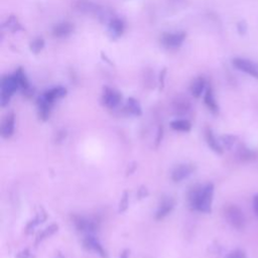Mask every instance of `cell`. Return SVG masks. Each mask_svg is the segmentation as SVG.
<instances>
[{
  "label": "cell",
  "instance_id": "d6986e66",
  "mask_svg": "<svg viewBox=\"0 0 258 258\" xmlns=\"http://www.w3.org/2000/svg\"><path fill=\"white\" fill-rule=\"evenodd\" d=\"M67 94H68L67 88H64L62 86H56V87H54V88L46 91L42 95L46 99H48L50 102H52L54 104L56 100L66 97Z\"/></svg>",
  "mask_w": 258,
  "mask_h": 258
},
{
  "label": "cell",
  "instance_id": "8992f818",
  "mask_svg": "<svg viewBox=\"0 0 258 258\" xmlns=\"http://www.w3.org/2000/svg\"><path fill=\"white\" fill-rule=\"evenodd\" d=\"M233 67L243 73L258 79V64L243 58H235L232 60Z\"/></svg>",
  "mask_w": 258,
  "mask_h": 258
},
{
  "label": "cell",
  "instance_id": "e0dca14e",
  "mask_svg": "<svg viewBox=\"0 0 258 258\" xmlns=\"http://www.w3.org/2000/svg\"><path fill=\"white\" fill-rule=\"evenodd\" d=\"M207 86H208L207 81L204 77L200 76V77H197L196 79H194L190 86V91L192 96L194 98H200L202 94L206 91Z\"/></svg>",
  "mask_w": 258,
  "mask_h": 258
},
{
  "label": "cell",
  "instance_id": "83f0119b",
  "mask_svg": "<svg viewBox=\"0 0 258 258\" xmlns=\"http://www.w3.org/2000/svg\"><path fill=\"white\" fill-rule=\"evenodd\" d=\"M237 142V138L234 136H230V134H226L220 138V144L222 146L223 148L226 150H232L233 146H235Z\"/></svg>",
  "mask_w": 258,
  "mask_h": 258
},
{
  "label": "cell",
  "instance_id": "8fae6325",
  "mask_svg": "<svg viewBox=\"0 0 258 258\" xmlns=\"http://www.w3.org/2000/svg\"><path fill=\"white\" fill-rule=\"evenodd\" d=\"M14 76L16 77V79L18 85H20V89H22V94H24L26 97H28V98L32 97V96L34 95V89L32 88V86L30 85L28 79V77H26V75L24 69H22V67H18V68L14 71Z\"/></svg>",
  "mask_w": 258,
  "mask_h": 258
},
{
  "label": "cell",
  "instance_id": "ac0fdd59",
  "mask_svg": "<svg viewBox=\"0 0 258 258\" xmlns=\"http://www.w3.org/2000/svg\"><path fill=\"white\" fill-rule=\"evenodd\" d=\"M190 102L182 96H178L172 101V109L176 115L184 116L190 112Z\"/></svg>",
  "mask_w": 258,
  "mask_h": 258
},
{
  "label": "cell",
  "instance_id": "3957f363",
  "mask_svg": "<svg viewBox=\"0 0 258 258\" xmlns=\"http://www.w3.org/2000/svg\"><path fill=\"white\" fill-rule=\"evenodd\" d=\"M20 89V85L14 75H6L2 79L0 85V104L6 107L10 102L14 94Z\"/></svg>",
  "mask_w": 258,
  "mask_h": 258
},
{
  "label": "cell",
  "instance_id": "277c9868",
  "mask_svg": "<svg viewBox=\"0 0 258 258\" xmlns=\"http://www.w3.org/2000/svg\"><path fill=\"white\" fill-rule=\"evenodd\" d=\"M225 217L229 224H231L235 229L242 230L245 228L246 219L242 210L235 205H228L225 208Z\"/></svg>",
  "mask_w": 258,
  "mask_h": 258
},
{
  "label": "cell",
  "instance_id": "ffe728a7",
  "mask_svg": "<svg viewBox=\"0 0 258 258\" xmlns=\"http://www.w3.org/2000/svg\"><path fill=\"white\" fill-rule=\"evenodd\" d=\"M2 28H4V30H6L12 34H16V32L24 30V28L22 26L20 20L14 14H12L6 18V20H4V22L2 24Z\"/></svg>",
  "mask_w": 258,
  "mask_h": 258
},
{
  "label": "cell",
  "instance_id": "603a6c76",
  "mask_svg": "<svg viewBox=\"0 0 258 258\" xmlns=\"http://www.w3.org/2000/svg\"><path fill=\"white\" fill-rule=\"evenodd\" d=\"M125 109L134 116H142V109L140 106V103L138 102V100H136L134 97H129L126 101V105H125Z\"/></svg>",
  "mask_w": 258,
  "mask_h": 258
},
{
  "label": "cell",
  "instance_id": "30bf717a",
  "mask_svg": "<svg viewBox=\"0 0 258 258\" xmlns=\"http://www.w3.org/2000/svg\"><path fill=\"white\" fill-rule=\"evenodd\" d=\"M75 32V26L69 22H58L54 26L52 34L54 38H66Z\"/></svg>",
  "mask_w": 258,
  "mask_h": 258
},
{
  "label": "cell",
  "instance_id": "9c48e42d",
  "mask_svg": "<svg viewBox=\"0 0 258 258\" xmlns=\"http://www.w3.org/2000/svg\"><path fill=\"white\" fill-rule=\"evenodd\" d=\"M125 30V24L124 22L118 18H113L108 24H107V32L108 36L112 40H117L120 38Z\"/></svg>",
  "mask_w": 258,
  "mask_h": 258
},
{
  "label": "cell",
  "instance_id": "e575fe53",
  "mask_svg": "<svg viewBox=\"0 0 258 258\" xmlns=\"http://www.w3.org/2000/svg\"><path fill=\"white\" fill-rule=\"evenodd\" d=\"M16 258H34V256L28 249H24L16 255Z\"/></svg>",
  "mask_w": 258,
  "mask_h": 258
},
{
  "label": "cell",
  "instance_id": "4fadbf2b",
  "mask_svg": "<svg viewBox=\"0 0 258 258\" xmlns=\"http://www.w3.org/2000/svg\"><path fill=\"white\" fill-rule=\"evenodd\" d=\"M36 105H38V114L40 119L42 121L48 120L54 104L50 102L48 99H46L44 95H40L36 100Z\"/></svg>",
  "mask_w": 258,
  "mask_h": 258
},
{
  "label": "cell",
  "instance_id": "d6a6232c",
  "mask_svg": "<svg viewBox=\"0 0 258 258\" xmlns=\"http://www.w3.org/2000/svg\"><path fill=\"white\" fill-rule=\"evenodd\" d=\"M237 32L239 34L244 36L247 32V24L244 20H241L237 24Z\"/></svg>",
  "mask_w": 258,
  "mask_h": 258
},
{
  "label": "cell",
  "instance_id": "2e32d148",
  "mask_svg": "<svg viewBox=\"0 0 258 258\" xmlns=\"http://www.w3.org/2000/svg\"><path fill=\"white\" fill-rule=\"evenodd\" d=\"M83 244H84L85 248L90 249V250H94L95 252H97L101 258H109L107 251L104 249V247L99 242V240L97 238H95L94 236H91V235L87 236L84 239Z\"/></svg>",
  "mask_w": 258,
  "mask_h": 258
},
{
  "label": "cell",
  "instance_id": "f35d334b",
  "mask_svg": "<svg viewBox=\"0 0 258 258\" xmlns=\"http://www.w3.org/2000/svg\"><path fill=\"white\" fill-rule=\"evenodd\" d=\"M56 258H64V256H62V255H60V254H58Z\"/></svg>",
  "mask_w": 258,
  "mask_h": 258
},
{
  "label": "cell",
  "instance_id": "7402d4cb",
  "mask_svg": "<svg viewBox=\"0 0 258 258\" xmlns=\"http://www.w3.org/2000/svg\"><path fill=\"white\" fill-rule=\"evenodd\" d=\"M205 138H206V140H207V144H208L209 148H210L213 152H215L216 154H223V148H222L220 142H218L217 138H215V136H214V134H213L211 128H209V127L206 128V130H205Z\"/></svg>",
  "mask_w": 258,
  "mask_h": 258
},
{
  "label": "cell",
  "instance_id": "6da1fadb",
  "mask_svg": "<svg viewBox=\"0 0 258 258\" xmlns=\"http://www.w3.org/2000/svg\"><path fill=\"white\" fill-rule=\"evenodd\" d=\"M214 196V184H207L205 186L197 184L192 186L188 194V200L190 207L192 210H196L203 213H211L212 202Z\"/></svg>",
  "mask_w": 258,
  "mask_h": 258
},
{
  "label": "cell",
  "instance_id": "7c38bea8",
  "mask_svg": "<svg viewBox=\"0 0 258 258\" xmlns=\"http://www.w3.org/2000/svg\"><path fill=\"white\" fill-rule=\"evenodd\" d=\"M14 129H16V115L14 112L8 113L2 125V136L6 140L10 138L14 134Z\"/></svg>",
  "mask_w": 258,
  "mask_h": 258
},
{
  "label": "cell",
  "instance_id": "4316f807",
  "mask_svg": "<svg viewBox=\"0 0 258 258\" xmlns=\"http://www.w3.org/2000/svg\"><path fill=\"white\" fill-rule=\"evenodd\" d=\"M46 46V42L42 38L38 36L34 38L30 42V50L34 54H38Z\"/></svg>",
  "mask_w": 258,
  "mask_h": 258
},
{
  "label": "cell",
  "instance_id": "8d00e7d4",
  "mask_svg": "<svg viewBox=\"0 0 258 258\" xmlns=\"http://www.w3.org/2000/svg\"><path fill=\"white\" fill-rule=\"evenodd\" d=\"M253 207H254V210L258 216V195H256L254 198H253Z\"/></svg>",
  "mask_w": 258,
  "mask_h": 258
},
{
  "label": "cell",
  "instance_id": "1f68e13d",
  "mask_svg": "<svg viewBox=\"0 0 258 258\" xmlns=\"http://www.w3.org/2000/svg\"><path fill=\"white\" fill-rule=\"evenodd\" d=\"M148 196V190L146 186H142L138 190V199L142 200Z\"/></svg>",
  "mask_w": 258,
  "mask_h": 258
},
{
  "label": "cell",
  "instance_id": "ba28073f",
  "mask_svg": "<svg viewBox=\"0 0 258 258\" xmlns=\"http://www.w3.org/2000/svg\"><path fill=\"white\" fill-rule=\"evenodd\" d=\"M196 170L195 164H182L174 168L172 172V180L176 182H180L186 178H188Z\"/></svg>",
  "mask_w": 258,
  "mask_h": 258
},
{
  "label": "cell",
  "instance_id": "f546056e",
  "mask_svg": "<svg viewBox=\"0 0 258 258\" xmlns=\"http://www.w3.org/2000/svg\"><path fill=\"white\" fill-rule=\"evenodd\" d=\"M166 68H164L160 73V77H158V86H160V90H164V85H166Z\"/></svg>",
  "mask_w": 258,
  "mask_h": 258
},
{
  "label": "cell",
  "instance_id": "836d02e7",
  "mask_svg": "<svg viewBox=\"0 0 258 258\" xmlns=\"http://www.w3.org/2000/svg\"><path fill=\"white\" fill-rule=\"evenodd\" d=\"M162 138H164V127L160 125L158 129V136H156V146L158 148V146L160 144L162 140Z\"/></svg>",
  "mask_w": 258,
  "mask_h": 258
},
{
  "label": "cell",
  "instance_id": "d4e9b609",
  "mask_svg": "<svg viewBox=\"0 0 258 258\" xmlns=\"http://www.w3.org/2000/svg\"><path fill=\"white\" fill-rule=\"evenodd\" d=\"M170 127L176 132H188L192 129V124L186 119H174L170 122Z\"/></svg>",
  "mask_w": 258,
  "mask_h": 258
},
{
  "label": "cell",
  "instance_id": "5b68a950",
  "mask_svg": "<svg viewBox=\"0 0 258 258\" xmlns=\"http://www.w3.org/2000/svg\"><path fill=\"white\" fill-rule=\"evenodd\" d=\"M186 38V34L184 32H164L160 36V44L166 50L180 48Z\"/></svg>",
  "mask_w": 258,
  "mask_h": 258
},
{
  "label": "cell",
  "instance_id": "5bb4252c",
  "mask_svg": "<svg viewBox=\"0 0 258 258\" xmlns=\"http://www.w3.org/2000/svg\"><path fill=\"white\" fill-rule=\"evenodd\" d=\"M174 200L172 197H164L156 211V219L162 220L166 218L174 210Z\"/></svg>",
  "mask_w": 258,
  "mask_h": 258
},
{
  "label": "cell",
  "instance_id": "484cf974",
  "mask_svg": "<svg viewBox=\"0 0 258 258\" xmlns=\"http://www.w3.org/2000/svg\"><path fill=\"white\" fill-rule=\"evenodd\" d=\"M58 226L56 224H52L50 225L48 227H46L42 232H40L38 237H36V246L38 245L42 241H44V239L50 237L52 235H54L56 232H58Z\"/></svg>",
  "mask_w": 258,
  "mask_h": 258
},
{
  "label": "cell",
  "instance_id": "cb8c5ba5",
  "mask_svg": "<svg viewBox=\"0 0 258 258\" xmlns=\"http://www.w3.org/2000/svg\"><path fill=\"white\" fill-rule=\"evenodd\" d=\"M237 156L242 162H251L258 158V154L255 150H249L248 148L241 146L237 150Z\"/></svg>",
  "mask_w": 258,
  "mask_h": 258
},
{
  "label": "cell",
  "instance_id": "9a60e30c",
  "mask_svg": "<svg viewBox=\"0 0 258 258\" xmlns=\"http://www.w3.org/2000/svg\"><path fill=\"white\" fill-rule=\"evenodd\" d=\"M73 222L76 226V228L79 231L83 232H93L97 229V224L95 221H92L88 218H85L83 216L74 215L73 216Z\"/></svg>",
  "mask_w": 258,
  "mask_h": 258
},
{
  "label": "cell",
  "instance_id": "f1b7e54d",
  "mask_svg": "<svg viewBox=\"0 0 258 258\" xmlns=\"http://www.w3.org/2000/svg\"><path fill=\"white\" fill-rule=\"evenodd\" d=\"M128 206H129V194L127 190H124L118 205V212L119 213L126 212L128 209Z\"/></svg>",
  "mask_w": 258,
  "mask_h": 258
},
{
  "label": "cell",
  "instance_id": "74e56055",
  "mask_svg": "<svg viewBox=\"0 0 258 258\" xmlns=\"http://www.w3.org/2000/svg\"><path fill=\"white\" fill-rule=\"evenodd\" d=\"M129 253H130V251H129L128 249H124V250L120 253L119 258H129Z\"/></svg>",
  "mask_w": 258,
  "mask_h": 258
},
{
  "label": "cell",
  "instance_id": "52a82bcc",
  "mask_svg": "<svg viewBox=\"0 0 258 258\" xmlns=\"http://www.w3.org/2000/svg\"><path fill=\"white\" fill-rule=\"evenodd\" d=\"M121 101H122V94L119 91L108 86H105L103 88L102 104L105 107L109 109H114L121 103Z\"/></svg>",
  "mask_w": 258,
  "mask_h": 258
},
{
  "label": "cell",
  "instance_id": "4dcf8cb0",
  "mask_svg": "<svg viewBox=\"0 0 258 258\" xmlns=\"http://www.w3.org/2000/svg\"><path fill=\"white\" fill-rule=\"evenodd\" d=\"M226 258H246V255L244 253V251L240 250V249H236L232 252H230Z\"/></svg>",
  "mask_w": 258,
  "mask_h": 258
},
{
  "label": "cell",
  "instance_id": "d590c367",
  "mask_svg": "<svg viewBox=\"0 0 258 258\" xmlns=\"http://www.w3.org/2000/svg\"><path fill=\"white\" fill-rule=\"evenodd\" d=\"M136 168H138V166H136V162H132V164H129V166H128V168H127L126 176H130V174H132L136 172Z\"/></svg>",
  "mask_w": 258,
  "mask_h": 258
},
{
  "label": "cell",
  "instance_id": "7a4b0ae2",
  "mask_svg": "<svg viewBox=\"0 0 258 258\" xmlns=\"http://www.w3.org/2000/svg\"><path fill=\"white\" fill-rule=\"evenodd\" d=\"M74 8L77 12L83 14L95 16L103 24H108L113 18H115L108 8L90 2V0H76L74 2Z\"/></svg>",
  "mask_w": 258,
  "mask_h": 258
},
{
  "label": "cell",
  "instance_id": "44dd1931",
  "mask_svg": "<svg viewBox=\"0 0 258 258\" xmlns=\"http://www.w3.org/2000/svg\"><path fill=\"white\" fill-rule=\"evenodd\" d=\"M204 102L206 104V106L208 107V109L214 113L217 114L219 112V106L217 104V101L215 99V95H214V91L211 85H208L204 94Z\"/></svg>",
  "mask_w": 258,
  "mask_h": 258
}]
</instances>
